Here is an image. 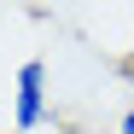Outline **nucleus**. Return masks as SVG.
<instances>
[{
  "label": "nucleus",
  "mask_w": 134,
  "mask_h": 134,
  "mask_svg": "<svg viewBox=\"0 0 134 134\" xmlns=\"http://www.w3.org/2000/svg\"><path fill=\"white\" fill-rule=\"evenodd\" d=\"M47 64L41 58H24L12 76V134H35L47 122Z\"/></svg>",
  "instance_id": "obj_1"
},
{
  "label": "nucleus",
  "mask_w": 134,
  "mask_h": 134,
  "mask_svg": "<svg viewBox=\"0 0 134 134\" xmlns=\"http://www.w3.org/2000/svg\"><path fill=\"white\" fill-rule=\"evenodd\" d=\"M117 134H134V105L122 111V122H117Z\"/></svg>",
  "instance_id": "obj_2"
}]
</instances>
